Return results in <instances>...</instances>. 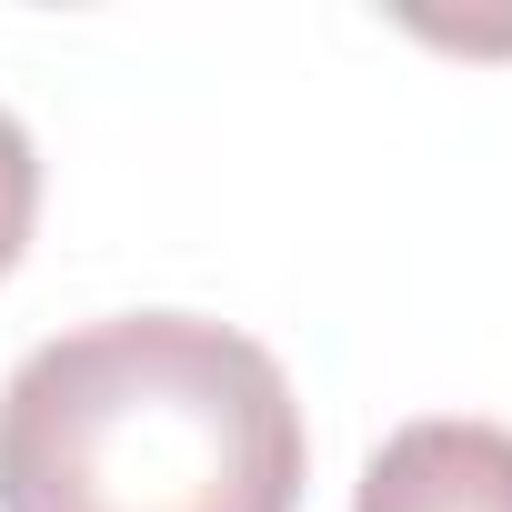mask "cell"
Segmentation results:
<instances>
[{"label": "cell", "instance_id": "cell-1", "mask_svg": "<svg viewBox=\"0 0 512 512\" xmlns=\"http://www.w3.org/2000/svg\"><path fill=\"white\" fill-rule=\"evenodd\" d=\"M302 402L201 312L81 322L0 382V512H292Z\"/></svg>", "mask_w": 512, "mask_h": 512}, {"label": "cell", "instance_id": "cell-2", "mask_svg": "<svg viewBox=\"0 0 512 512\" xmlns=\"http://www.w3.org/2000/svg\"><path fill=\"white\" fill-rule=\"evenodd\" d=\"M352 512H512V432L502 422H462V412L402 422L362 462Z\"/></svg>", "mask_w": 512, "mask_h": 512}, {"label": "cell", "instance_id": "cell-3", "mask_svg": "<svg viewBox=\"0 0 512 512\" xmlns=\"http://www.w3.org/2000/svg\"><path fill=\"white\" fill-rule=\"evenodd\" d=\"M31 221H41V151L31 131L0 111V282H11V262L31 251Z\"/></svg>", "mask_w": 512, "mask_h": 512}]
</instances>
